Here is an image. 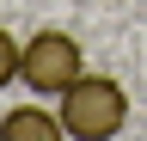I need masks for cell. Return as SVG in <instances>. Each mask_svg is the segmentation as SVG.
I'll use <instances>...</instances> for the list:
<instances>
[{"label": "cell", "instance_id": "1", "mask_svg": "<svg viewBox=\"0 0 147 141\" xmlns=\"http://www.w3.org/2000/svg\"><path fill=\"white\" fill-rule=\"evenodd\" d=\"M129 123V92L110 74H80L61 92V129L74 141H110Z\"/></svg>", "mask_w": 147, "mask_h": 141}, {"label": "cell", "instance_id": "2", "mask_svg": "<svg viewBox=\"0 0 147 141\" xmlns=\"http://www.w3.org/2000/svg\"><path fill=\"white\" fill-rule=\"evenodd\" d=\"M86 74V55H80V43L67 37V31H37V37L25 43V61H18V80L31 86V92H55L61 98L74 80Z\"/></svg>", "mask_w": 147, "mask_h": 141}, {"label": "cell", "instance_id": "3", "mask_svg": "<svg viewBox=\"0 0 147 141\" xmlns=\"http://www.w3.org/2000/svg\"><path fill=\"white\" fill-rule=\"evenodd\" d=\"M0 135H6V141H18V135H43V141H55V135H67L61 129V111H37V104H18V111H6V117H0Z\"/></svg>", "mask_w": 147, "mask_h": 141}, {"label": "cell", "instance_id": "4", "mask_svg": "<svg viewBox=\"0 0 147 141\" xmlns=\"http://www.w3.org/2000/svg\"><path fill=\"white\" fill-rule=\"evenodd\" d=\"M18 61H25V43H18L12 31H0V92L18 80Z\"/></svg>", "mask_w": 147, "mask_h": 141}]
</instances>
